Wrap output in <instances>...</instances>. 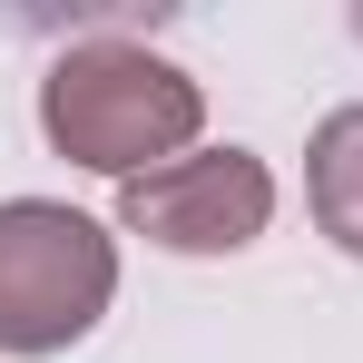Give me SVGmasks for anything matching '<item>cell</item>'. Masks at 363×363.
Wrapping results in <instances>:
<instances>
[{
	"label": "cell",
	"mask_w": 363,
	"mask_h": 363,
	"mask_svg": "<svg viewBox=\"0 0 363 363\" xmlns=\"http://www.w3.org/2000/svg\"><path fill=\"white\" fill-rule=\"evenodd\" d=\"M196 128H206V89L177 60H157L147 40H69L40 79V138H50V157L89 177L138 186L177 167Z\"/></svg>",
	"instance_id": "6da1fadb"
},
{
	"label": "cell",
	"mask_w": 363,
	"mask_h": 363,
	"mask_svg": "<svg viewBox=\"0 0 363 363\" xmlns=\"http://www.w3.org/2000/svg\"><path fill=\"white\" fill-rule=\"evenodd\" d=\"M118 304V236L60 196H0V354L40 363L99 334Z\"/></svg>",
	"instance_id": "7a4b0ae2"
},
{
	"label": "cell",
	"mask_w": 363,
	"mask_h": 363,
	"mask_svg": "<svg viewBox=\"0 0 363 363\" xmlns=\"http://www.w3.org/2000/svg\"><path fill=\"white\" fill-rule=\"evenodd\" d=\"M118 226L167 255H245L275 226V167L255 147H186L177 167L118 186Z\"/></svg>",
	"instance_id": "3957f363"
},
{
	"label": "cell",
	"mask_w": 363,
	"mask_h": 363,
	"mask_svg": "<svg viewBox=\"0 0 363 363\" xmlns=\"http://www.w3.org/2000/svg\"><path fill=\"white\" fill-rule=\"evenodd\" d=\"M304 206H314V226L363 265V99L334 108V118L304 138Z\"/></svg>",
	"instance_id": "277c9868"
},
{
	"label": "cell",
	"mask_w": 363,
	"mask_h": 363,
	"mask_svg": "<svg viewBox=\"0 0 363 363\" xmlns=\"http://www.w3.org/2000/svg\"><path fill=\"white\" fill-rule=\"evenodd\" d=\"M354 30H363V10H354Z\"/></svg>",
	"instance_id": "5b68a950"
}]
</instances>
